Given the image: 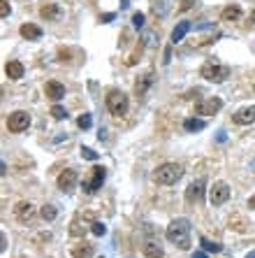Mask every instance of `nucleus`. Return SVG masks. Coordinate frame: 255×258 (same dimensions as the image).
Listing matches in <instances>:
<instances>
[{"instance_id":"1","label":"nucleus","mask_w":255,"mask_h":258,"mask_svg":"<svg viewBox=\"0 0 255 258\" xmlns=\"http://www.w3.org/2000/svg\"><path fill=\"white\" fill-rule=\"evenodd\" d=\"M165 237L172 244H176L181 251H188L191 249V221L188 219H174L165 230Z\"/></svg>"},{"instance_id":"2","label":"nucleus","mask_w":255,"mask_h":258,"mask_svg":"<svg viewBox=\"0 0 255 258\" xmlns=\"http://www.w3.org/2000/svg\"><path fill=\"white\" fill-rule=\"evenodd\" d=\"M183 177V168L179 163H162L158 170L153 172V182L160 184V186H172L176 184Z\"/></svg>"},{"instance_id":"3","label":"nucleus","mask_w":255,"mask_h":258,"mask_svg":"<svg viewBox=\"0 0 255 258\" xmlns=\"http://www.w3.org/2000/svg\"><path fill=\"white\" fill-rule=\"evenodd\" d=\"M105 105H107V109H109V114L112 117H126L128 114V107H130V103H128V96L123 93V91H109L107 93V98H105Z\"/></svg>"},{"instance_id":"4","label":"nucleus","mask_w":255,"mask_h":258,"mask_svg":"<svg viewBox=\"0 0 255 258\" xmlns=\"http://www.w3.org/2000/svg\"><path fill=\"white\" fill-rule=\"evenodd\" d=\"M200 75L207 79V82H213V84H221L230 77V68L221 63H204L200 68Z\"/></svg>"},{"instance_id":"5","label":"nucleus","mask_w":255,"mask_h":258,"mask_svg":"<svg viewBox=\"0 0 255 258\" xmlns=\"http://www.w3.org/2000/svg\"><path fill=\"white\" fill-rule=\"evenodd\" d=\"M96 224V219H93V214H77L75 219H72V224H70V235L72 237H84L88 230H91V226Z\"/></svg>"},{"instance_id":"6","label":"nucleus","mask_w":255,"mask_h":258,"mask_svg":"<svg viewBox=\"0 0 255 258\" xmlns=\"http://www.w3.org/2000/svg\"><path fill=\"white\" fill-rule=\"evenodd\" d=\"M28 126H31V114L23 112V109H16L7 117V130L10 133H23V130H28Z\"/></svg>"},{"instance_id":"7","label":"nucleus","mask_w":255,"mask_h":258,"mask_svg":"<svg viewBox=\"0 0 255 258\" xmlns=\"http://www.w3.org/2000/svg\"><path fill=\"white\" fill-rule=\"evenodd\" d=\"M230 195H232V191H230V186L225 182H213V186L209 189V203L213 205V207H221V205H225L227 200H230Z\"/></svg>"},{"instance_id":"8","label":"nucleus","mask_w":255,"mask_h":258,"mask_svg":"<svg viewBox=\"0 0 255 258\" xmlns=\"http://www.w3.org/2000/svg\"><path fill=\"white\" fill-rule=\"evenodd\" d=\"M105 179H107V170L102 168V165H96V168H93V174H91V179H88V182H84V191L88 195L97 193V189H102Z\"/></svg>"},{"instance_id":"9","label":"nucleus","mask_w":255,"mask_h":258,"mask_svg":"<svg viewBox=\"0 0 255 258\" xmlns=\"http://www.w3.org/2000/svg\"><path fill=\"white\" fill-rule=\"evenodd\" d=\"M223 109V100L221 98H207L202 103L195 105V114H202V117H211V114H218Z\"/></svg>"},{"instance_id":"10","label":"nucleus","mask_w":255,"mask_h":258,"mask_svg":"<svg viewBox=\"0 0 255 258\" xmlns=\"http://www.w3.org/2000/svg\"><path fill=\"white\" fill-rule=\"evenodd\" d=\"M77 172L75 170H63L61 174H58V179H56V184H58V189L63 191V193H72L77 186Z\"/></svg>"},{"instance_id":"11","label":"nucleus","mask_w":255,"mask_h":258,"mask_svg":"<svg viewBox=\"0 0 255 258\" xmlns=\"http://www.w3.org/2000/svg\"><path fill=\"white\" fill-rule=\"evenodd\" d=\"M232 121L237 123V126H251V123H255V105L237 109V112L232 114Z\"/></svg>"},{"instance_id":"12","label":"nucleus","mask_w":255,"mask_h":258,"mask_svg":"<svg viewBox=\"0 0 255 258\" xmlns=\"http://www.w3.org/2000/svg\"><path fill=\"white\" fill-rule=\"evenodd\" d=\"M44 96L49 98V100H53V103H58V100H63L65 98V86L61 84V82L51 79V82L44 84Z\"/></svg>"},{"instance_id":"13","label":"nucleus","mask_w":255,"mask_h":258,"mask_svg":"<svg viewBox=\"0 0 255 258\" xmlns=\"http://www.w3.org/2000/svg\"><path fill=\"white\" fill-rule=\"evenodd\" d=\"M14 214H16V219H19L21 224H28L32 216H35V205L23 200V203H19L16 207H14Z\"/></svg>"},{"instance_id":"14","label":"nucleus","mask_w":255,"mask_h":258,"mask_svg":"<svg viewBox=\"0 0 255 258\" xmlns=\"http://www.w3.org/2000/svg\"><path fill=\"white\" fill-rule=\"evenodd\" d=\"M202 195H204V179H197V182H192L186 189V200L188 203H200Z\"/></svg>"},{"instance_id":"15","label":"nucleus","mask_w":255,"mask_h":258,"mask_svg":"<svg viewBox=\"0 0 255 258\" xmlns=\"http://www.w3.org/2000/svg\"><path fill=\"white\" fill-rule=\"evenodd\" d=\"M19 33H21L23 40H31V42H35V40L42 37V28L35 26V23H23L21 28H19Z\"/></svg>"},{"instance_id":"16","label":"nucleus","mask_w":255,"mask_h":258,"mask_svg":"<svg viewBox=\"0 0 255 258\" xmlns=\"http://www.w3.org/2000/svg\"><path fill=\"white\" fill-rule=\"evenodd\" d=\"M61 14H63V10H61L56 2H51V5H44L42 10H40V17H42V19H47V21H58V19H61Z\"/></svg>"},{"instance_id":"17","label":"nucleus","mask_w":255,"mask_h":258,"mask_svg":"<svg viewBox=\"0 0 255 258\" xmlns=\"http://www.w3.org/2000/svg\"><path fill=\"white\" fill-rule=\"evenodd\" d=\"M191 31V21H179L174 26V31H172V44H179L186 35Z\"/></svg>"},{"instance_id":"18","label":"nucleus","mask_w":255,"mask_h":258,"mask_svg":"<svg viewBox=\"0 0 255 258\" xmlns=\"http://www.w3.org/2000/svg\"><path fill=\"white\" fill-rule=\"evenodd\" d=\"M5 75L10 77V79H21L23 77V63H19V61H10V63L5 65Z\"/></svg>"},{"instance_id":"19","label":"nucleus","mask_w":255,"mask_h":258,"mask_svg":"<svg viewBox=\"0 0 255 258\" xmlns=\"http://www.w3.org/2000/svg\"><path fill=\"white\" fill-rule=\"evenodd\" d=\"M151 84H153V72H146L144 77H139L137 82H135V93H137V96H144V93L149 91Z\"/></svg>"},{"instance_id":"20","label":"nucleus","mask_w":255,"mask_h":258,"mask_svg":"<svg viewBox=\"0 0 255 258\" xmlns=\"http://www.w3.org/2000/svg\"><path fill=\"white\" fill-rule=\"evenodd\" d=\"M93 256V244L88 242H79L72 247V258H91Z\"/></svg>"},{"instance_id":"21","label":"nucleus","mask_w":255,"mask_h":258,"mask_svg":"<svg viewBox=\"0 0 255 258\" xmlns=\"http://www.w3.org/2000/svg\"><path fill=\"white\" fill-rule=\"evenodd\" d=\"M221 19H223V21H239V19H241V7H239V5H227V7H225L223 10V14H221Z\"/></svg>"},{"instance_id":"22","label":"nucleus","mask_w":255,"mask_h":258,"mask_svg":"<svg viewBox=\"0 0 255 258\" xmlns=\"http://www.w3.org/2000/svg\"><path fill=\"white\" fill-rule=\"evenodd\" d=\"M142 251H144V256H146V258H162V256H165L162 247H160V244H156V242H146Z\"/></svg>"},{"instance_id":"23","label":"nucleus","mask_w":255,"mask_h":258,"mask_svg":"<svg viewBox=\"0 0 255 258\" xmlns=\"http://www.w3.org/2000/svg\"><path fill=\"white\" fill-rule=\"evenodd\" d=\"M207 123H204L202 119H186L183 121V128L188 130V133H195V130H202Z\"/></svg>"},{"instance_id":"24","label":"nucleus","mask_w":255,"mask_h":258,"mask_svg":"<svg viewBox=\"0 0 255 258\" xmlns=\"http://www.w3.org/2000/svg\"><path fill=\"white\" fill-rule=\"evenodd\" d=\"M40 214H42L44 221H53L58 216V209H56V205H44L42 209H40Z\"/></svg>"},{"instance_id":"25","label":"nucleus","mask_w":255,"mask_h":258,"mask_svg":"<svg viewBox=\"0 0 255 258\" xmlns=\"http://www.w3.org/2000/svg\"><path fill=\"white\" fill-rule=\"evenodd\" d=\"M200 244H202V247H204V251H213V254H218V251H223V247H221L218 242H209L207 237H202V240H200Z\"/></svg>"},{"instance_id":"26","label":"nucleus","mask_w":255,"mask_h":258,"mask_svg":"<svg viewBox=\"0 0 255 258\" xmlns=\"http://www.w3.org/2000/svg\"><path fill=\"white\" fill-rule=\"evenodd\" d=\"M51 117L56 119V121H63V119L67 117V112H65L61 105H53V107H51Z\"/></svg>"},{"instance_id":"27","label":"nucleus","mask_w":255,"mask_h":258,"mask_svg":"<svg viewBox=\"0 0 255 258\" xmlns=\"http://www.w3.org/2000/svg\"><path fill=\"white\" fill-rule=\"evenodd\" d=\"M91 233H93V235H97V237H102L107 233V226L102 224V221H96V224L91 226Z\"/></svg>"},{"instance_id":"28","label":"nucleus","mask_w":255,"mask_h":258,"mask_svg":"<svg viewBox=\"0 0 255 258\" xmlns=\"http://www.w3.org/2000/svg\"><path fill=\"white\" fill-rule=\"evenodd\" d=\"M91 123H93V119H91V114H84V117H79V121H77V126L79 128H91Z\"/></svg>"},{"instance_id":"29","label":"nucleus","mask_w":255,"mask_h":258,"mask_svg":"<svg viewBox=\"0 0 255 258\" xmlns=\"http://www.w3.org/2000/svg\"><path fill=\"white\" fill-rule=\"evenodd\" d=\"M81 156L88 158V161H97V154L91 149V147H81Z\"/></svg>"},{"instance_id":"30","label":"nucleus","mask_w":255,"mask_h":258,"mask_svg":"<svg viewBox=\"0 0 255 258\" xmlns=\"http://www.w3.org/2000/svg\"><path fill=\"white\" fill-rule=\"evenodd\" d=\"M10 2H7V0H0V17H2V19H7V17H10Z\"/></svg>"},{"instance_id":"31","label":"nucleus","mask_w":255,"mask_h":258,"mask_svg":"<svg viewBox=\"0 0 255 258\" xmlns=\"http://www.w3.org/2000/svg\"><path fill=\"white\" fill-rule=\"evenodd\" d=\"M132 26H135V28H142V26H144V14H142V12H135V14H132Z\"/></svg>"},{"instance_id":"32","label":"nucleus","mask_w":255,"mask_h":258,"mask_svg":"<svg viewBox=\"0 0 255 258\" xmlns=\"http://www.w3.org/2000/svg\"><path fill=\"white\" fill-rule=\"evenodd\" d=\"M195 2H197V0H181V5H179V12H188L192 7V5H195Z\"/></svg>"},{"instance_id":"33","label":"nucleus","mask_w":255,"mask_h":258,"mask_svg":"<svg viewBox=\"0 0 255 258\" xmlns=\"http://www.w3.org/2000/svg\"><path fill=\"white\" fill-rule=\"evenodd\" d=\"M112 19H114V14H105V17H102L100 21H102V23H109V21H112Z\"/></svg>"},{"instance_id":"34","label":"nucleus","mask_w":255,"mask_h":258,"mask_svg":"<svg viewBox=\"0 0 255 258\" xmlns=\"http://www.w3.org/2000/svg\"><path fill=\"white\" fill-rule=\"evenodd\" d=\"M248 207H251V209H255V195H251V198H248Z\"/></svg>"},{"instance_id":"35","label":"nucleus","mask_w":255,"mask_h":258,"mask_svg":"<svg viewBox=\"0 0 255 258\" xmlns=\"http://www.w3.org/2000/svg\"><path fill=\"white\" fill-rule=\"evenodd\" d=\"M248 21H251V23H253V26H255V10L251 12V17H248Z\"/></svg>"},{"instance_id":"36","label":"nucleus","mask_w":255,"mask_h":258,"mask_svg":"<svg viewBox=\"0 0 255 258\" xmlns=\"http://www.w3.org/2000/svg\"><path fill=\"white\" fill-rule=\"evenodd\" d=\"M192 258H207V256H204L202 251H197V254H192Z\"/></svg>"},{"instance_id":"37","label":"nucleus","mask_w":255,"mask_h":258,"mask_svg":"<svg viewBox=\"0 0 255 258\" xmlns=\"http://www.w3.org/2000/svg\"><path fill=\"white\" fill-rule=\"evenodd\" d=\"M246 258H255V251H251V254H246Z\"/></svg>"}]
</instances>
